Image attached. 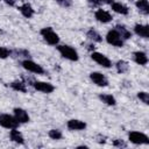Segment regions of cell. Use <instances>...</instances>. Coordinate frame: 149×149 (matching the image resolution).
<instances>
[{
    "label": "cell",
    "instance_id": "obj_1",
    "mask_svg": "<svg viewBox=\"0 0 149 149\" xmlns=\"http://www.w3.org/2000/svg\"><path fill=\"white\" fill-rule=\"evenodd\" d=\"M59 55L68 59V61H71V62H77L79 56H78V52L74 48H72L71 45H68V44H57L56 45Z\"/></svg>",
    "mask_w": 149,
    "mask_h": 149
},
{
    "label": "cell",
    "instance_id": "obj_2",
    "mask_svg": "<svg viewBox=\"0 0 149 149\" xmlns=\"http://www.w3.org/2000/svg\"><path fill=\"white\" fill-rule=\"evenodd\" d=\"M41 36L49 45H57L59 44V36L51 27H44L40 30Z\"/></svg>",
    "mask_w": 149,
    "mask_h": 149
},
{
    "label": "cell",
    "instance_id": "obj_3",
    "mask_svg": "<svg viewBox=\"0 0 149 149\" xmlns=\"http://www.w3.org/2000/svg\"><path fill=\"white\" fill-rule=\"evenodd\" d=\"M106 41H107L108 44H111L113 47H116V48L123 47V43H125V41L122 40V37L120 36V34L118 33V30L115 28H113V29H111V30L107 31V34H106Z\"/></svg>",
    "mask_w": 149,
    "mask_h": 149
},
{
    "label": "cell",
    "instance_id": "obj_4",
    "mask_svg": "<svg viewBox=\"0 0 149 149\" xmlns=\"http://www.w3.org/2000/svg\"><path fill=\"white\" fill-rule=\"evenodd\" d=\"M19 121L15 119L14 115L7 114V113H0V126L7 129H13L19 127Z\"/></svg>",
    "mask_w": 149,
    "mask_h": 149
},
{
    "label": "cell",
    "instance_id": "obj_5",
    "mask_svg": "<svg viewBox=\"0 0 149 149\" xmlns=\"http://www.w3.org/2000/svg\"><path fill=\"white\" fill-rule=\"evenodd\" d=\"M21 65L24 70L31 72V73H36V74H43L44 73V69L42 68V65L37 64L36 62L29 59V58H26L21 62Z\"/></svg>",
    "mask_w": 149,
    "mask_h": 149
},
{
    "label": "cell",
    "instance_id": "obj_6",
    "mask_svg": "<svg viewBox=\"0 0 149 149\" xmlns=\"http://www.w3.org/2000/svg\"><path fill=\"white\" fill-rule=\"evenodd\" d=\"M128 140L134 144H148L149 143V137L144 133L136 132V130L128 133Z\"/></svg>",
    "mask_w": 149,
    "mask_h": 149
},
{
    "label": "cell",
    "instance_id": "obj_7",
    "mask_svg": "<svg viewBox=\"0 0 149 149\" xmlns=\"http://www.w3.org/2000/svg\"><path fill=\"white\" fill-rule=\"evenodd\" d=\"M91 58H92L97 64H99V65L102 66V68L108 69V68L112 66V62H111V59H109L107 56H105L104 54H101V52L93 51V52L91 54Z\"/></svg>",
    "mask_w": 149,
    "mask_h": 149
},
{
    "label": "cell",
    "instance_id": "obj_8",
    "mask_svg": "<svg viewBox=\"0 0 149 149\" xmlns=\"http://www.w3.org/2000/svg\"><path fill=\"white\" fill-rule=\"evenodd\" d=\"M33 87L38 91V92H42V93H51L55 91V86L48 81H40V80H36V81H33Z\"/></svg>",
    "mask_w": 149,
    "mask_h": 149
},
{
    "label": "cell",
    "instance_id": "obj_9",
    "mask_svg": "<svg viewBox=\"0 0 149 149\" xmlns=\"http://www.w3.org/2000/svg\"><path fill=\"white\" fill-rule=\"evenodd\" d=\"M90 79L93 81V84H95L97 86L100 87H105L108 85V80L105 77V74H102L101 72H91L90 73Z\"/></svg>",
    "mask_w": 149,
    "mask_h": 149
},
{
    "label": "cell",
    "instance_id": "obj_10",
    "mask_svg": "<svg viewBox=\"0 0 149 149\" xmlns=\"http://www.w3.org/2000/svg\"><path fill=\"white\" fill-rule=\"evenodd\" d=\"M13 112H14V116L19 121V123H27V122H29L30 118H29V114H28V112L26 109L20 108V107H15L13 109Z\"/></svg>",
    "mask_w": 149,
    "mask_h": 149
},
{
    "label": "cell",
    "instance_id": "obj_11",
    "mask_svg": "<svg viewBox=\"0 0 149 149\" xmlns=\"http://www.w3.org/2000/svg\"><path fill=\"white\" fill-rule=\"evenodd\" d=\"M94 17L97 21L101 22V23H108L112 21V15L107 12V10H104V9H97L95 13H94Z\"/></svg>",
    "mask_w": 149,
    "mask_h": 149
},
{
    "label": "cell",
    "instance_id": "obj_12",
    "mask_svg": "<svg viewBox=\"0 0 149 149\" xmlns=\"http://www.w3.org/2000/svg\"><path fill=\"white\" fill-rule=\"evenodd\" d=\"M66 127L69 130H83L86 128V123L78 119H71L66 122Z\"/></svg>",
    "mask_w": 149,
    "mask_h": 149
},
{
    "label": "cell",
    "instance_id": "obj_13",
    "mask_svg": "<svg viewBox=\"0 0 149 149\" xmlns=\"http://www.w3.org/2000/svg\"><path fill=\"white\" fill-rule=\"evenodd\" d=\"M134 33L142 37V38H148L149 37V27L147 24H141V23H136L134 26Z\"/></svg>",
    "mask_w": 149,
    "mask_h": 149
},
{
    "label": "cell",
    "instance_id": "obj_14",
    "mask_svg": "<svg viewBox=\"0 0 149 149\" xmlns=\"http://www.w3.org/2000/svg\"><path fill=\"white\" fill-rule=\"evenodd\" d=\"M19 10H20V13H21L24 17H27V19L33 17V15L35 14V9H34V8L31 7V5L28 3V2L22 3V5L19 7Z\"/></svg>",
    "mask_w": 149,
    "mask_h": 149
},
{
    "label": "cell",
    "instance_id": "obj_15",
    "mask_svg": "<svg viewBox=\"0 0 149 149\" xmlns=\"http://www.w3.org/2000/svg\"><path fill=\"white\" fill-rule=\"evenodd\" d=\"M133 57H134V61L136 64L139 65H147L148 64V56L144 51H135L133 54Z\"/></svg>",
    "mask_w": 149,
    "mask_h": 149
},
{
    "label": "cell",
    "instance_id": "obj_16",
    "mask_svg": "<svg viewBox=\"0 0 149 149\" xmlns=\"http://www.w3.org/2000/svg\"><path fill=\"white\" fill-rule=\"evenodd\" d=\"M9 137H10V140H12L13 142H15V143H17V144H23V143H24V137H23V135L21 134V132L17 130V128L10 129V132H9Z\"/></svg>",
    "mask_w": 149,
    "mask_h": 149
},
{
    "label": "cell",
    "instance_id": "obj_17",
    "mask_svg": "<svg viewBox=\"0 0 149 149\" xmlns=\"http://www.w3.org/2000/svg\"><path fill=\"white\" fill-rule=\"evenodd\" d=\"M111 6H112L113 12H115V13H118V14L127 15V14L129 13V8H128L126 5L121 3V2H115V1H114L113 3H111Z\"/></svg>",
    "mask_w": 149,
    "mask_h": 149
},
{
    "label": "cell",
    "instance_id": "obj_18",
    "mask_svg": "<svg viewBox=\"0 0 149 149\" xmlns=\"http://www.w3.org/2000/svg\"><path fill=\"white\" fill-rule=\"evenodd\" d=\"M135 6L139 9V12L142 13L143 15L149 14V2H148V0H137L135 2Z\"/></svg>",
    "mask_w": 149,
    "mask_h": 149
},
{
    "label": "cell",
    "instance_id": "obj_19",
    "mask_svg": "<svg viewBox=\"0 0 149 149\" xmlns=\"http://www.w3.org/2000/svg\"><path fill=\"white\" fill-rule=\"evenodd\" d=\"M114 28L118 30V33L120 34V36L122 37L123 41H127V40H129V38L132 37V33H130V30L127 29L125 26H122V24H116Z\"/></svg>",
    "mask_w": 149,
    "mask_h": 149
},
{
    "label": "cell",
    "instance_id": "obj_20",
    "mask_svg": "<svg viewBox=\"0 0 149 149\" xmlns=\"http://www.w3.org/2000/svg\"><path fill=\"white\" fill-rule=\"evenodd\" d=\"M10 87L14 90V91H17V92H21V93H26L27 92V84L22 80H14L10 83Z\"/></svg>",
    "mask_w": 149,
    "mask_h": 149
},
{
    "label": "cell",
    "instance_id": "obj_21",
    "mask_svg": "<svg viewBox=\"0 0 149 149\" xmlns=\"http://www.w3.org/2000/svg\"><path fill=\"white\" fill-rule=\"evenodd\" d=\"M99 99L104 104H106L108 106H115V104H116L115 98L112 94H108V93H101V94H99Z\"/></svg>",
    "mask_w": 149,
    "mask_h": 149
},
{
    "label": "cell",
    "instance_id": "obj_22",
    "mask_svg": "<svg viewBox=\"0 0 149 149\" xmlns=\"http://www.w3.org/2000/svg\"><path fill=\"white\" fill-rule=\"evenodd\" d=\"M86 35H87V37H88L91 41H93V42H101V41H102L101 35H100L95 29H93V28H90V29L87 30Z\"/></svg>",
    "mask_w": 149,
    "mask_h": 149
},
{
    "label": "cell",
    "instance_id": "obj_23",
    "mask_svg": "<svg viewBox=\"0 0 149 149\" xmlns=\"http://www.w3.org/2000/svg\"><path fill=\"white\" fill-rule=\"evenodd\" d=\"M115 68H116V71H118L119 73H125V72L128 71L129 64H128V62H126V61H123V59H120V61L116 62Z\"/></svg>",
    "mask_w": 149,
    "mask_h": 149
},
{
    "label": "cell",
    "instance_id": "obj_24",
    "mask_svg": "<svg viewBox=\"0 0 149 149\" xmlns=\"http://www.w3.org/2000/svg\"><path fill=\"white\" fill-rule=\"evenodd\" d=\"M48 135H49V137L51 140H56V141H58V140H61L63 137V134H62V132L59 129H50Z\"/></svg>",
    "mask_w": 149,
    "mask_h": 149
},
{
    "label": "cell",
    "instance_id": "obj_25",
    "mask_svg": "<svg viewBox=\"0 0 149 149\" xmlns=\"http://www.w3.org/2000/svg\"><path fill=\"white\" fill-rule=\"evenodd\" d=\"M137 98H139L144 105H148V104H149V93H148V92H144V91L137 92Z\"/></svg>",
    "mask_w": 149,
    "mask_h": 149
},
{
    "label": "cell",
    "instance_id": "obj_26",
    "mask_svg": "<svg viewBox=\"0 0 149 149\" xmlns=\"http://www.w3.org/2000/svg\"><path fill=\"white\" fill-rule=\"evenodd\" d=\"M12 51L6 47H0V59H6L10 56Z\"/></svg>",
    "mask_w": 149,
    "mask_h": 149
},
{
    "label": "cell",
    "instance_id": "obj_27",
    "mask_svg": "<svg viewBox=\"0 0 149 149\" xmlns=\"http://www.w3.org/2000/svg\"><path fill=\"white\" fill-rule=\"evenodd\" d=\"M61 7H65V8H69L72 6V1L71 0H55Z\"/></svg>",
    "mask_w": 149,
    "mask_h": 149
},
{
    "label": "cell",
    "instance_id": "obj_28",
    "mask_svg": "<svg viewBox=\"0 0 149 149\" xmlns=\"http://www.w3.org/2000/svg\"><path fill=\"white\" fill-rule=\"evenodd\" d=\"M113 146L116 147V148H126V147H127V143H126L123 140H119V139H116V140L113 141Z\"/></svg>",
    "mask_w": 149,
    "mask_h": 149
},
{
    "label": "cell",
    "instance_id": "obj_29",
    "mask_svg": "<svg viewBox=\"0 0 149 149\" xmlns=\"http://www.w3.org/2000/svg\"><path fill=\"white\" fill-rule=\"evenodd\" d=\"M87 2H88V5H90L91 7H98V6L101 3L100 0H87Z\"/></svg>",
    "mask_w": 149,
    "mask_h": 149
},
{
    "label": "cell",
    "instance_id": "obj_30",
    "mask_svg": "<svg viewBox=\"0 0 149 149\" xmlns=\"http://www.w3.org/2000/svg\"><path fill=\"white\" fill-rule=\"evenodd\" d=\"M16 1H17V0H3V2H5L6 5H8V6H15Z\"/></svg>",
    "mask_w": 149,
    "mask_h": 149
},
{
    "label": "cell",
    "instance_id": "obj_31",
    "mask_svg": "<svg viewBox=\"0 0 149 149\" xmlns=\"http://www.w3.org/2000/svg\"><path fill=\"white\" fill-rule=\"evenodd\" d=\"M101 2H105V3H108V5H111V3H113L114 2V0H100Z\"/></svg>",
    "mask_w": 149,
    "mask_h": 149
}]
</instances>
